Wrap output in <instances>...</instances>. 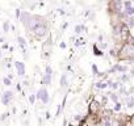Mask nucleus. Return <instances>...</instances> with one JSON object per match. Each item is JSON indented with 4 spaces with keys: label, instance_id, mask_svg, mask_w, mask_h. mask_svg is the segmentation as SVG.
Wrapping results in <instances>:
<instances>
[{
    "label": "nucleus",
    "instance_id": "1",
    "mask_svg": "<svg viewBox=\"0 0 134 126\" xmlns=\"http://www.w3.org/2000/svg\"><path fill=\"white\" fill-rule=\"evenodd\" d=\"M36 97H37L38 100H41V101H42L44 104H47V102H49V100H50L49 92H47V89H46L45 87L40 88V89L37 91V95H36Z\"/></svg>",
    "mask_w": 134,
    "mask_h": 126
},
{
    "label": "nucleus",
    "instance_id": "2",
    "mask_svg": "<svg viewBox=\"0 0 134 126\" xmlns=\"http://www.w3.org/2000/svg\"><path fill=\"white\" fill-rule=\"evenodd\" d=\"M51 78H53V68H51V66H46L45 75H44V79H42L44 85H50V84H51Z\"/></svg>",
    "mask_w": 134,
    "mask_h": 126
},
{
    "label": "nucleus",
    "instance_id": "3",
    "mask_svg": "<svg viewBox=\"0 0 134 126\" xmlns=\"http://www.w3.org/2000/svg\"><path fill=\"white\" fill-rule=\"evenodd\" d=\"M33 33L37 36V37H45L46 34H47V25H46V22L44 21L41 25H38L36 28V29L33 30Z\"/></svg>",
    "mask_w": 134,
    "mask_h": 126
},
{
    "label": "nucleus",
    "instance_id": "4",
    "mask_svg": "<svg viewBox=\"0 0 134 126\" xmlns=\"http://www.w3.org/2000/svg\"><path fill=\"white\" fill-rule=\"evenodd\" d=\"M121 53L124 55V58H129V59H130L132 57H134V45H132V43L125 45Z\"/></svg>",
    "mask_w": 134,
    "mask_h": 126
},
{
    "label": "nucleus",
    "instance_id": "5",
    "mask_svg": "<svg viewBox=\"0 0 134 126\" xmlns=\"http://www.w3.org/2000/svg\"><path fill=\"white\" fill-rule=\"evenodd\" d=\"M12 99H13V92L12 91H5L3 93V97H1V102L4 105H8L9 102L12 101Z\"/></svg>",
    "mask_w": 134,
    "mask_h": 126
},
{
    "label": "nucleus",
    "instance_id": "6",
    "mask_svg": "<svg viewBox=\"0 0 134 126\" xmlns=\"http://www.w3.org/2000/svg\"><path fill=\"white\" fill-rule=\"evenodd\" d=\"M32 16H33V15H30L29 12H22V13H21L20 21L22 22V25H24L25 28H28V24H29V21H30Z\"/></svg>",
    "mask_w": 134,
    "mask_h": 126
},
{
    "label": "nucleus",
    "instance_id": "7",
    "mask_svg": "<svg viewBox=\"0 0 134 126\" xmlns=\"http://www.w3.org/2000/svg\"><path fill=\"white\" fill-rule=\"evenodd\" d=\"M15 67L17 70L18 76H24L25 75V64L22 63V62H18V60H16V62H15Z\"/></svg>",
    "mask_w": 134,
    "mask_h": 126
},
{
    "label": "nucleus",
    "instance_id": "8",
    "mask_svg": "<svg viewBox=\"0 0 134 126\" xmlns=\"http://www.w3.org/2000/svg\"><path fill=\"white\" fill-rule=\"evenodd\" d=\"M113 71H118V72H126L128 71V67L126 66H121V64H116L112 70H110V72Z\"/></svg>",
    "mask_w": 134,
    "mask_h": 126
},
{
    "label": "nucleus",
    "instance_id": "9",
    "mask_svg": "<svg viewBox=\"0 0 134 126\" xmlns=\"http://www.w3.org/2000/svg\"><path fill=\"white\" fill-rule=\"evenodd\" d=\"M108 85H109V83H104V82L96 83V88H99V89H104V88H107Z\"/></svg>",
    "mask_w": 134,
    "mask_h": 126
},
{
    "label": "nucleus",
    "instance_id": "10",
    "mask_svg": "<svg viewBox=\"0 0 134 126\" xmlns=\"http://www.w3.org/2000/svg\"><path fill=\"white\" fill-rule=\"evenodd\" d=\"M3 83H4V85H7V87L12 85V80H11V78H9V76H4L3 78Z\"/></svg>",
    "mask_w": 134,
    "mask_h": 126
},
{
    "label": "nucleus",
    "instance_id": "11",
    "mask_svg": "<svg viewBox=\"0 0 134 126\" xmlns=\"http://www.w3.org/2000/svg\"><path fill=\"white\" fill-rule=\"evenodd\" d=\"M17 41H18V43L21 45V47L25 50V45H26V41H25V38H24V37H17Z\"/></svg>",
    "mask_w": 134,
    "mask_h": 126
},
{
    "label": "nucleus",
    "instance_id": "12",
    "mask_svg": "<svg viewBox=\"0 0 134 126\" xmlns=\"http://www.w3.org/2000/svg\"><path fill=\"white\" fill-rule=\"evenodd\" d=\"M66 85H67V78H66V74H63L62 78H61V87L64 88Z\"/></svg>",
    "mask_w": 134,
    "mask_h": 126
},
{
    "label": "nucleus",
    "instance_id": "13",
    "mask_svg": "<svg viewBox=\"0 0 134 126\" xmlns=\"http://www.w3.org/2000/svg\"><path fill=\"white\" fill-rule=\"evenodd\" d=\"M83 30H86V28L83 26V25H76V26H75V33H76V34H80Z\"/></svg>",
    "mask_w": 134,
    "mask_h": 126
},
{
    "label": "nucleus",
    "instance_id": "14",
    "mask_svg": "<svg viewBox=\"0 0 134 126\" xmlns=\"http://www.w3.org/2000/svg\"><path fill=\"white\" fill-rule=\"evenodd\" d=\"M126 105L129 106V108H133L134 106V97H129V99L126 100Z\"/></svg>",
    "mask_w": 134,
    "mask_h": 126
},
{
    "label": "nucleus",
    "instance_id": "15",
    "mask_svg": "<svg viewBox=\"0 0 134 126\" xmlns=\"http://www.w3.org/2000/svg\"><path fill=\"white\" fill-rule=\"evenodd\" d=\"M93 51H95V55H97V57H101V55H103V51H101V50H99L97 49V46H93Z\"/></svg>",
    "mask_w": 134,
    "mask_h": 126
},
{
    "label": "nucleus",
    "instance_id": "16",
    "mask_svg": "<svg viewBox=\"0 0 134 126\" xmlns=\"http://www.w3.org/2000/svg\"><path fill=\"white\" fill-rule=\"evenodd\" d=\"M3 30L5 32V33H7V32H9V21H5L3 24Z\"/></svg>",
    "mask_w": 134,
    "mask_h": 126
},
{
    "label": "nucleus",
    "instance_id": "17",
    "mask_svg": "<svg viewBox=\"0 0 134 126\" xmlns=\"http://www.w3.org/2000/svg\"><path fill=\"white\" fill-rule=\"evenodd\" d=\"M109 97H110V100H112V101H114V102H118V96H117V95H114V93H110V95H109Z\"/></svg>",
    "mask_w": 134,
    "mask_h": 126
},
{
    "label": "nucleus",
    "instance_id": "18",
    "mask_svg": "<svg viewBox=\"0 0 134 126\" xmlns=\"http://www.w3.org/2000/svg\"><path fill=\"white\" fill-rule=\"evenodd\" d=\"M92 71H93V75H100V72L97 71V67H96V64H92Z\"/></svg>",
    "mask_w": 134,
    "mask_h": 126
},
{
    "label": "nucleus",
    "instance_id": "19",
    "mask_svg": "<svg viewBox=\"0 0 134 126\" xmlns=\"http://www.w3.org/2000/svg\"><path fill=\"white\" fill-rule=\"evenodd\" d=\"M108 83H109V85L112 87L113 89H117V88H118V83H110V82H108Z\"/></svg>",
    "mask_w": 134,
    "mask_h": 126
},
{
    "label": "nucleus",
    "instance_id": "20",
    "mask_svg": "<svg viewBox=\"0 0 134 126\" xmlns=\"http://www.w3.org/2000/svg\"><path fill=\"white\" fill-rule=\"evenodd\" d=\"M114 110H116V112L121 110V104H120V102H116V105H114Z\"/></svg>",
    "mask_w": 134,
    "mask_h": 126
},
{
    "label": "nucleus",
    "instance_id": "21",
    "mask_svg": "<svg viewBox=\"0 0 134 126\" xmlns=\"http://www.w3.org/2000/svg\"><path fill=\"white\" fill-rule=\"evenodd\" d=\"M34 100H36V95H30V96H29V101H30L32 105L34 104Z\"/></svg>",
    "mask_w": 134,
    "mask_h": 126
},
{
    "label": "nucleus",
    "instance_id": "22",
    "mask_svg": "<svg viewBox=\"0 0 134 126\" xmlns=\"http://www.w3.org/2000/svg\"><path fill=\"white\" fill-rule=\"evenodd\" d=\"M124 5H125L126 9H128V8H132V1H129V0H128V1L124 3Z\"/></svg>",
    "mask_w": 134,
    "mask_h": 126
},
{
    "label": "nucleus",
    "instance_id": "23",
    "mask_svg": "<svg viewBox=\"0 0 134 126\" xmlns=\"http://www.w3.org/2000/svg\"><path fill=\"white\" fill-rule=\"evenodd\" d=\"M116 7H117V9L120 11V9H121V7H122V3H121V1H118V0H117V1H116Z\"/></svg>",
    "mask_w": 134,
    "mask_h": 126
},
{
    "label": "nucleus",
    "instance_id": "24",
    "mask_svg": "<svg viewBox=\"0 0 134 126\" xmlns=\"http://www.w3.org/2000/svg\"><path fill=\"white\" fill-rule=\"evenodd\" d=\"M16 17L20 20V17H21V11H20V9H16Z\"/></svg>",
    "mask_w": 134,
    "mask_h": 126
},
{
    "label": "nucleus",
    "instance_id": "25",
    "mask_svg": "<svg viewBox=\"0 0 134 126\" xmlns=\"http://www.w3.org/2000/svg\"><path fill=\"white\" fill-rule=\"evenodd\" d=\"M7 117H8V113H4V114H1V117H0V120L3 121V120H5Z\"/></svg>",
    "mask_w": 134,
    "mask_h": 126
},
{
    "label": "nucleus",
    "instance_id": "26",
    "mask_svg": "<svg viewBox=\"0 0 134 126\" xmlns=\"http://www.w3.org/2000/svg\"><path fill=\"white\" fill-rule=\"evenodd\" d=\"M75 120H82V116L80 114H76L75 116Z\"/></svg>",
    "mask_w": 134,
    "mask_h": 126
},
{
    "label": "nucleus",
    "instance_id": "27",
    "mask_svg": "<svg viewBox=\"0 0 134 126\" xmlns=\"http://www.w3.org/2000/svg\"><path fill=\"white\" fill-rule=\"evenodd\" d=\"M61 47H62V49H66V43H63V42H62V43H61Z\"/></svg>",
    "mask_w": 134,
    "mask_h": 126
},
{
    "label": "nucleus",
    "instance_id": "28",
    "mask_svg": "<svg viewBox=\"0 0 134 126\" xmlns=\"http://www.w3.org/2000/svg\"><path fill=\"white\" fill-rule=\"evenodd\" d=\"M128 79H129V78H128L126 75H124V76H122V80H124V82H125V80H128Z\"/></svg>",
    "mask_w": 134,
    "mask_h": 126
},
{
    "label": "nucleus",
    "instance_id": "29",
    "mask_svg": "<svg viewBox=\"0 0 134 126\" xmlns=\"http://www.w3.org/2000/svg\"><path fill=\"white\" fill-rule=\"evenodd\" d=\"M1 42H4V41H3V38H1V37H0V43H1Z\"/></svg>",
    "mask_w": 134,
    "mask_h": 126
},
{
    "label": "nucleus",
    "instance_id": "30",
    "mask_svg": "<svg viewBox=\"0 0 134 126\" xmlns=\"http://www.w3.org/2000/svg\"><path fill=\"white\" fill-rule=\"evenodd\" d=\"M0 59H1V50H0Z\"/></svg>",
    "mask_w": 134,
    "mask_h": 126
},
{
    "label": "nucleus",
    "instance_id": "31",
    "mask_svg": "<svg viewBox=\"0 0 134 126\" xmlns=\"http://www.w3.org/2000/svg\"><path fill=\"white\" fill-rule=\"evenodd\" d=\"M129 126H134V124H130V125H129Z\"/></svg>",
    "mask_w": 134,
    "mask_h": 126
}]
</instances>
